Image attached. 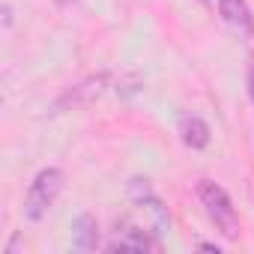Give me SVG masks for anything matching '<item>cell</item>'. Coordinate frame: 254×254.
<instances>
[{"label": "cell", "instance_id": "9c48e42d", "mask_svg": "<svg viewBox=\"0 0 254 254\" xmlns=\"http://www.w3.org/2000/svg\"><path fill=\"white\" fill-rule=\"evenodd\" d=\"M200 248H203V251H215V254H218V251H221V248H218V245H215V242H200Z\"/></svg>", "mask_w": 254, "mask_h": 254}, {"label": "cell", "instance_id": "ba28073f", "mask_svg": "<svg viewBox=\"0 0 254 254\" xmlns=\"http://www.w3.org/2000/svg\"><path fill=\"white\" fill-rule=\"evenodd\" d=\"M248 99H251V105H254V60L248 63Z\"/></svg>", "mask_w": 254, "mask_h": 254}, {"label": "cell", "instance_id": "6da1fadb", "mask_svg": "<svg viewBox=\"0 0 254 254\" xmlns=\"http://www.w3.org/2000/svg\"><path fill=\"white\" fill-rule=\"evenodd\" d=\"M197 197H200V203H203L206 218L215 224V230H218L224 239H236V236H239V215H236V206H233L230 194H227L221 186L203 180V183L197 186Z\"/></svg>", "mask_w": 254, "mask_h": 254}, {"label": "cell", "instance_id": "30bf717a", "mask_svg": "<svg viewBox=\"0 0 254 254\" xmlns=\"http://www.w3.org/2000/svg\"><path fill=\"white\" fill-rule=\"evenodd\" d=\"M57 6H72V3H78V0H54Z\"/></svg>", "mask_w": 254, "mask_h": 254}, {"label": "cell", "instance_id": "7a4b0ae2", "mask_svg": "<svg viewBox=\"0 0 254 254\" xmlns=\"http://www.w3.org/2000/svg\"><path fill=\"white\" fill-rule=\"evenodd\" d=\"M60 191H63V171L60 168H42L27 189V200H24L27 221H42L54 209Z\"/></svg>", "mask_w": 254, "mask_h": 254}, {"label": "cell", "instance_id": "8992f818", "mask_svg": "<svg viewBox=\"0 0 254 254\" xmlns=\"http://www.w3.org/2000/svg\"><path fill=\"white\" fill-rule=\"evenodd\" d=\"M108 251H159V242L147 230L129 227L123 236H117L114 242H108Z\"/></svg>", "mask_w": 254, "mask_h": 254}, {"label": "cell", "instance_id": "5b68a950", "mask_svg": "<svg viewBox=\"0 0 254 254\" xmlns=\"http://www.w3.org/2000/svg\"><path fill=\"white\" fill-rule=\"evenodd\" d=\"M105 87H108V75H96V78H87L84 84H78V87H72L60 102H57V108H66V105H84V102H93V99H99L102 93H105Z\"/></svg>", "mask_w": 254, "mask_h": 254}, {"label": "cell", "instance_id": "52a82bcc", "mask_svg": "<svg viewBox=\"0 0 254 254\" xmlns=\"http://www.w3.org/2000/svg\"><path fill=\"white\" fill-rule=\"evenodd\" d=\"M72 245H75L78 251H93V248L99 245V224H96L93 215L81 212V215L75 218V224H72Z\"/></svg>", "mask_w": 254, "mask_h": 254}, {"label": "cell", "instance_id": "277c9868", "mask_svg": "<svg viewBox=\"0 0 254 254\" xmlns=\"http://www.w3.org/2000/svg\"><path fill=\"white\" fill-rule=\"evenodd\" d=\"M177 129H180V138H183V144L189 150H203L209 144V126L200 117H194V114H183L180 123H177Z\"/></svg>", "mask_w": 254, "mask_h": 254}, {"label": "cell", "instance_id": "3957f363", "mask_svg": "<svg viewBox=\"0 0 254 254\" xmlns=\"http://www.w3.org/2000/svg\"><path fill=\"white\" fill-rule=\"evenodd\" d=\"M218 12L239 36H254V15L248 9V0H218Z\"/></svg>", "mask_w": 254, "mask_h": 254}, {"label": "cell", "instance_id": "8fae6325", "mask_svg": "<svg viewBox=\"0 0 254 254\" xmlns=\"http://www.w3.org/2000/svg\"><path fill=\"white\" fill-rule=\"evenodd\" d=\"M200 3H203V6H212V0H200Z\"/></svg>", "mask_w": 254, "mask_h": 254}]
</instances>
